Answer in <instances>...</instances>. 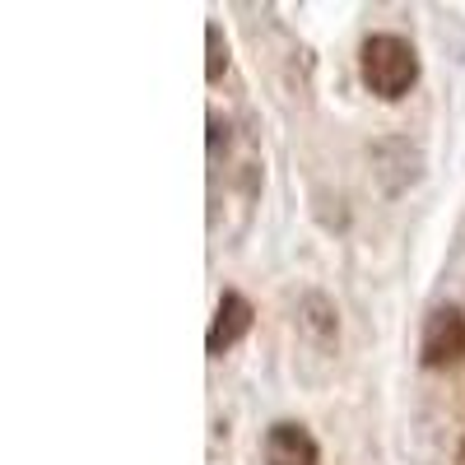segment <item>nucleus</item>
Wrapping results in <instances>:
<instances>
[{
	"label": "nucleus",
	"mask_w": 465,
	"mask_h": 465,
	"mask_svg": "<svg viewBox=\"0 0 465 465\" xmlns=\"http://www.w3.org/2000/svg\"><path fill=\"white\" fill-rule=\"evenodd\" d=\"M359 74L363 84L377 94V98H405L410 84L419 80V56L405 37L396 33H377L363 43V56H359Z\"/></svg>",
	"instance_id": "obj_1"
},
{
	"label": "nucleus",
	"mask_w": 465,
	"mask_h": 465,
	"mask_svg": "<svg viewBox=\"0 0 465 465\" xmlns=\"http://www.w3.org/2000/svg\"><path fill=\"white\" fill-rule=\"evenodd\" d=\"M423 363L429 368H447L465 359V312L460 307H438V312L423 322Z\"/></svg>",
	"instance_id": "obj_2"
},
{
	"label": "nucleus",
	"mask_w": 465,
	"mask_h": 465,
	"mask_svg": "<svg viewBox=\"0 0 465 465\" xmlns=\"http://www.w3.org/2000/svg\"><path fill=\"white\" fill-rule=\"evenodd\" d=\"M252 302L242 298V293H223L219 298V312H214V322H210V335H205V349L210 354H223V349H232L247 331H252Z\"/></svg>",
	"instance_id": "obj_3"
},
{
	"label": "nucleus",
	"mask_w": 465,
	"mask_h": 465,
	"mask_svg": "<svg viewBox=\"0 0 465 465\" xmlns=\"http://www.w3.org/2000/svg\"><path fill=\"white\" fill-rule=\"evenodd\" d=\"M265 460L270 465H317V442L302 423H275L265 438Z\"/></svg>",
	"instance_id": "obj_4"
},
{
	"label": "nucleus",
	"mask_w": 465,
	"mask_h": 465,
	"mask_svg": "<svg viewBox=\"0 0 465 465\" xmlns=\"http://www.w3.org/2000/svg\"><path fill=\"white\" fill-rule=\"evenodd\" d=\"M205 43H210V65H205V74H210V80H219L223 65H228V47H223L219 24H210V28H205Z\"/></svg>",
	"instance_id": "obj_5"
}]
</instances>
